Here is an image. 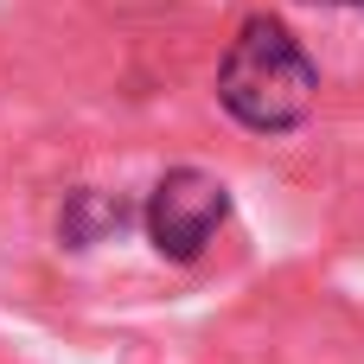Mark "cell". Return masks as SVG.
Masks as SVG:
<instances>
[{"mask_svg": "<svg viewBox=\"0 0 364 364\" xmlns=\"http://www.w3.org/2000/svg\"><path fill=\"white\" fill-rule=\"evenodd\" d=\"M314 96H320V64L307 58V45L269 13L243 19V32L230 38V51L218 64V102L243 128L282 134V128L307 122Z\"/></svg>", "mask_w": 364, "mask_h": 364, "instance_id": "cell-1", "label": "cell"}, {"mask_svg": "<svg viewBox=\"0 0 364 364\" xmlns=\"http://www.w3.org/2000/svg\"><path fill=\"white\" fill-rule=\"evenodd\" d=\"M224 218H230V192H224V179H211L198 166L160 173V186L147 198V237L166 262H198L211 250V237L224 230Z\"/></svg>", "mask_w": 364, "mask_h": 364, "instance_id": "cell-2", "label": "cell"}, {"mask_svg": "<svg viewBox=\"0 0 364 364\" xmlns=\"http://www.w3.org/2000/svg\"><path fill=\"white\" fill-rule=\"evenodd\" d=\"M122 224H128V205H122V198H109V192H96V186L70 192V198H64V211H58V237H64L70 250H90V243L115 237Z\"/></svg>", "mask_w": 364, "mask_h": 364, "instance_id": "cell-3", "label": "cell"}, {"mask_svg": "<svg viewBox=\"0 0 364 364\" xmlns=\"http://www.w3.org/2000/svg\"><path fill=\"white\" fill-rule=\"evenodd\" d=\"M358 6H364V0H358Z\"/></svg>", "mask_w": 364, "mask_h": 364, "instance_id": "cell-4", "label": "cell"}]
</instances>
